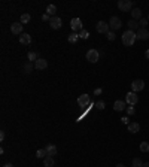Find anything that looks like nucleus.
Returning <instances> with one entry per match:
<instances>
[{
    "label": "nucleus",
    "mask_w": 149,
    "mask_h": 167,
    "mask_svg": "<svg viewBox=\"0 0 149 167\" xmlns=\"http://www.w3.org/2000/svg\"><path fill=\"white\" fill-rule=\"evenodd\" d=\"M136 39H137V33H134L133 30H127L122 34V43L125 46H131L136 42Z\"/></svg>",
    "instance_id": "f257e3e1"
},
{
    "label": "nucleus",
    "mask_w": 149,
    "mask_h": 167,
    "mask_svg": "<svg viewBox=\"0 0 149 167\" xmlns=\"http://www.w3.org/2000/svg\"><path fill=\"white\" fill-rule=\"evenodd\" d=\"M78 104H79L81 108H84V109H86L88 106H91V97H90V94H82V95H79V99H78Z\"/></svg>",
    "instance_id": "f03ea898"
},
{
    "label": "nucleus",
    "mask_w": 149,
    "mask_h": 167,
    "mask_svg": "<svg viewBox=\"0 0 149 167\" xmlns=\"http://www.w3.org/2000/svg\"><path fill=\"white\" fill-rule=\"evenodd\" d=\"M118 9L122 11V12H128L133 9V2H130V0H119L118 2Z\"/></svg>",
    "instance_id": "7ed1b4c3"
},
{
    "label": "nucleus",
    "mask_w": 149,
    "mask_h": 167,
    "mask_svg": "<svg viewBox=\"0 0 149 167\" xmlns=\"http://www.w3.org/2000/svg\"><path fill=\"white\" fill-rule=\"evenodd\" d=\"M85 57H86V60H88L90 63H97L100 54H99L97 49H88V51H86V55H85Z\"/></svg>",
    "instance_id": "20e7f679"
},
{
    "label": "nucleus",
    "mask_w": 149,
    "mask_h": 167,
    "mask_svg": "<svg viewBox=\"0 0 149 167\" xmlns=\"http://www.w3.org/2000/svg\"><path fill=\"white\" fill-rule=\"evenodd\" d=\"M95 30L101 34H107L110 31V27H109V22H104V21H99L97 25H95Z\"/></svg>",
    "instance_id": "39448f33"
},
{
    "label": "nucleus",
    "mask_w": 149,
    "mask_h": 167,
    "mask_svg": "<svg viewBox=\"0 0 149 167\" xmlns=\"http://www.w3.org/2000/svg\"><path fill=\"white\" fill-rule=\"evenodd\" d=\"M137 102H139V97H137V94H136L134 91L127 93V95H125V103H128L130 106H134Z\"/></svg>",
    "instance_id": "423d86ee"
},
{
    "label": "nucleus",
    "mask_w": 149,
    "mask_h": 167,
    "mask_svg": "<svg viewBox=\"0 0 149 167\" xmlns=\"http://www.w3.org/2000/svg\"><path fill=\"white\" fill-rule=\"evenodd\" d=\"M121 25H122V22H121V20L118 18V16H112L110 21H109V27H110V30H112V31L119 30V29H121Z\"/></svg>",
    "instance_id": "0eeeda50"
},
{
    "label": "nucleus",
    "mask_w": 149,
    "mask_h": 167,
    "mask_svg": "<svg viewBox=\"0 0 149 167\" xmlns=\"http://www.w3.org/2000/svg\"><path fill=\"white\" fill-rule=\"evenodd\" d=\"M143 88H145V82L142 81V79H136V81L131 82V90H133L134 93L142 91Z\"/></svg>",
    "instance_id": "6e6552de"
},
{
    "label": "nucleus",
    "mask_w": 149,
    "mask_h": 167,
    "mask_svg": "<svg viewBox=\"0 0 149 167\" xmlns=\"http://www.w3.org/2000/svg\"><path fill=\"white\" fill-rule=\"evenodd\" d=\"M49 25H51L54 30H58V29H61V25H63V21H61L60 16H51Z\"/></svg>",
    "instance_id": "1a4fd4ad"
},
{
    "label": "nucleus",
    "mask_w": 149,
    "mask_h": 167,
    "mask_svg": "<svg viewBox=\"0 0 149 167\" xmlns=\"http://www.w3.org/2000/svg\"><path fill=\"white\" fill-rule=\"evenodd\" d=\"M70 27H72V30L76 33L78 30H84L82 29V21L81 18H73L72 21H70Z\"/></svg>",
    "instance_id": "9d476101"
},
{
    "label": "nucleus",
    "mask_w": 149,
    "mask_h": 167,
    "mask_svg": "<svg viewBox=\"0 0 149 167\" xmlns=\"http://www.w3.org/2000/svg\"><path fill=\"white\" fill-rule=\"evenodd\" d=\"M113 109H115L116 112H121V110L127 109V103H125V100H116L115 103H113Z\"/></svg>",
    "instance_id": "9b49d317"
},
{
    "label": "nucleus",
    "mask_w": 149,
    "mask_h": 167,
    "mask_svg": "<svg viewBox=\"0 0 149 167\" xmlns=\"http://www.w3.org/2000/svg\"><path fill=\"white\" fill-rule=\"evenodd\" d=\"M11 31H12V34H22V24L21 22H14L11 25Z\"/></svg>",
    "instance_id": "f8f14e48"
},
{
    "label": "nucleus",
    "mask_w": 149,
    "mask_h": 167,
    "mask_svg": "<svg viewBox=\"0 0 149 167\" xmlns=\"http://www.w3.org/2000/svg\"><path fill=\"white\" fill-rule=\"evenodd\" d=\"M46 67H48V61L45 58H39L36 63H34V69H37V70H43Z\"/></svg>",
    "instance_id": "ddd939ff"
},
{
    "label": "nucleus",
    "mask_w": 149,
    "mask_h": 167,
    "mask_svg": "<svg viewBox=\"0 0 149 167\" xmlns=\"http://www.w3.org/2000/svg\"><path fill=\"white\" fill-rule=\"evenodd\" d=\"M20 43H21V45H30V43H31V36L27 34V33H22L20 36Z\"/></svg>",
    "instance_id": "4468645a"
},
{
    "label": "nucleus",
    "mask_w": 149,
    "mask_h": 167,
    "mask_svg": "<svg viewBox=\"0 0 149 167\" xmlns=\"http://www.w3.org/2000/svg\"><path fill=\"white\" fill-rule=\"evenodd\" d=\"M137 39L148 40V39H149V31H148L146 29H139V31H137Z\"/></svg>",
    "instance_id": "2eb2a0df"
},
{
    "label": "nucleus",
    "mask_w": 149,
    "mask_h": 167,
    "mask_svg": "<svg viewBox=\"0 0 149 167\" xmlns=\"http://www.w3.org/2000/svg\"><path fill=\"white\" fill-rule=\"evenodd\" d=\"M128 131L130 133H137V131H140V124L139 122H130L128 124Z\"/></svg>",
    "instance_id": "dca6fc26"
},
{
    "label": "nucleus",
    "mask_w": 149,
    "mask_h": 167,
    "mask_svg": "<svg viewBox=\"0 0 149 167\" xmlns=\"http://www.w3.org/2000/svg\"><path fill=\"white\" fill-rule=\"evenodd\" d=\"M131 16H133V20H142V11L139 7H134V9H131Z\"/></svg>",
    "instance_id": "f3484780"
},
{
    "label": "nucleus",
    "mask_w": 149,
    "mask_h": 167,
    "mask_svg": "<svg viewBox=\"0 0 149 167\" xmlns=\"http://www.w3.org/2000/svg\"><path fill=\"white\" fill-rule=\"evenodd\" d=\"M45 149H46L48 157H54V155L57 154V146H55V145H48Z\"/></svg>",
    "instance_id": "a211bd4d"
},
{
    "label": "nucleus",
    "mask_w": 149,
    "mask_h": 167,
    "mask_svg": "<svg viewBox=\"0 0 149 167\" xmlns=\"http://www.w3.org/2000/svg\"><path fill=\"white\" fill-rule=\"evenodd\" d=\"M55 161H54V157H46L45 161H43V166L45 167H54Z\"/></svg>",
    "instance_id": "6ab92c4d"
},
{
    "label": "nucleus",
    "mask_w": 149,
    "mask_h": 167,
    "mask_svg": "<svg viewBox=\"0 0 149 167\" xmlns=\"http://www.w3.org/2000/svg\"><path fill=\"white\" fill-rule=\"evenodd\" d=\"M46 14H48L49 16H55V14H57V7H55L54 5H48V7H46Z\"/></svg>",
    "instance_id": "aec40b11"
},
{
    "label": "nucleus",
    "mask_w": 149,
    "mask_h": 167,
    "mask_svg": "<svg viewBox=\"0 0 149 167\" xmlns=\"http://www.w3.org/2000/svg\"><path fill=\"white\" fill-rule=\"evenodd\" d=\"M136 29H139V22L136 21V20H130L128 21V30H136Z\"/></svg>",
    "instance_id": "412c9836"
},
{
    "label": "nucleus",
    "mask_w": 149,
    "mask_h": 167,
    "mask_svg": "<svg viewBox=\"0 0 149 167\" xmlns=\"http://www.w3.org/2000/svg\"><path fill=\"white\" fill-rule=\"evenodd\" d=\"M78 39H79V34H78V33L73 31V33H70V34H69V42H70V43H76Z\"/></svg>",
    "instance_id": "4be33fe9"
},
{
    "label": "nucleus",
    "mask_w": 149,
    "mask_h": 167,
    "mask_svg": "<svg viewBox=\"0 0 149 167\" xmlns=\"http://www.w3.org/2000/svg\"><path fill=\"white\" fill-rule=\"evenodd\" d=\"M29 60H30V63H33V61L36 63V61L39 60V57H37V54H36V52L30 51V52H29Z\"/></svg>",
    "instance_id": "5701e85b"
},
{
    "label": "nucleus",
    "mask_w": 149,
    "mask_h": 167,
    "mask_svg": "<svg viewBox=\"0 0 149 167\" xmlns=\"http://www.w3.org/2000/svg\"><path fill=\"white\" fill-rule=\"evenodd\" d=\"M30 20H31L30 14H22V15H21V24H27Z\"/></svg>",
    "instance_id": "b1692460"
},
{
    "label": "nucleus",
    "mask_w": 149,
    "mask_h": 167,
    "mask_svg": "<svg viewBox=\"0 0 149 167\" xmlns=\"http://www.w3.org/2000/svg\"><path fill=\"white\" fill-rule=\"evenodd\" d=\"M36 157H37V158H46V157H48L46 149H39V151L36 152Z\"/></svg>",
    "instance_id": "393cba45"
},
{
    "label": "nucleus",
    "mask_w": 149,
    "mask_h": 167,
    "mask_svg": "<svg viewBox=\"0 0 149 167\" xmlns=\"http://www.w3.org/2000/svg\"><path fill=\"white\" fill-rule=\"evenodd\" d=\"M140 151H142V152H148L149 151V143L148 142H142V143H140Z\"/></svg>",
    "instance_id": "a878e982"
},
{
    "label": "nucleus",
    "mask_w": 149,
    "mask_h": 167,
    "mask_svg": "<svg viewBox=\"0 0 149 167\" xmlns=\"http://www.w3.org/2000/svg\"><path fill=\"white\" fill-rule=\"evenodd\" d=\"M79 37H81V39H84V40H86V39L90 37V33L86 31V30H81V33H79Z\"/></svg>",
    "instance_id": "bb28decb"
},
{
    "label": "nucleus",
    "mask_w": 149,
    "mask_h": 167,
    "mask_svg": "<svg viewBox=\"0 0 149 167\" xmlns=\"http://www.w3.org/2000/svg\"><path fill=\"white\" fill-rule=\"evenodd\" d=\"M95 108H97V109H100V110H103L104 108H106V103H104L103 100H99L97 103H95Z\"/></svg>",
    "instance_id": "cd10ccee"
},
{
    "label": "nucleus",
    "mask_w": 149,
    "mask_h": 167,
    "mask_svg": "<svg viewBox=\"0 0 149 167\" xmlns=\"http://www.w3.org/2000/svg\"><path fill=\"white\" fill-rule=\"evenodd\" d=\"M31 70H33V63H27V64L24 66V72L25 73H30Z\"/></svg>",
    "instance_id": "c85d7f7f"
},
{
    "label": "nucleus",
    "mask_w": 149,
    "mask_h": 167,
    "mask_svg": "<svg viewBox=\"0 0 149 167\" xmlns=\"http://www.w3.org/2000/svg\"><path fill=\"white\" fill-rule=\"evenodd\" d=\"M142 160H140V158H134V160H133V166L134 167H142Z\"/></svg>",
    "instance_id": "c756f323"
},
{
    "label": "nucleus",
    "mask_w": 149,
    "mask_h": 167,
    "mask_svg": "<svg viewBox=\"0 0 149 167\" xmlns=\"http://www.w3.org/2000/svg\"><path fill=\"white\" fill-rule=\"evenodd\" d=\"M127 113H128V115H134V113H136L134 106H128V108H127Z\"/></svg>",
    "instance_id": "7c9ffc66"
},
{
    "label": "nucleus",
    "mask_w": 149,
    "mask_h": 167,
    "mask_svg": "<svg viewBox=\"0 0 149 167\" xmlns=\"http://www.w3.org/2000/svg\"><path fill=\"white\" fill-rule=\"evenodd\" d=\"M148 22H149V21H148L146 18H142V20H140V22H139V24H140V25H142V29H145V27H146V25H148Z\"/></svg>",
    "instance_id": "2f4dec72"
},
{
    "label": "nucleus",
    "mask_w": 149,
    "mask_h": 167,
    "mask_svg": "<svg viewBox=\"0 0 149 167\" xmlns=\"http://www.w3.org/2000/svg\"><path fill=\"white\" fill-rule=\"evenodd\" d=\"M106 36H107V39H109V40H115V33H113L112 30L106 34Z\"/></svg>",
    "instance_id": "473e14b6"
},
{
    "label": "nucleus",
    "mask_w": 149,
    "mask_h": 167,
    "mask_svg": "<svg viewBox=\"0 0 149 167\" xmlns=\"http://www.w3.org/2000/svg\"><path fill=\"white\" fill-rule=\"evenodd\" d=\"M42 20H43V21H51V16H49L48 14H43V15H42Z\"/></svg>",
    "instance_id": "72a5a7b5"
},
{
    "label": "nucleus",
    "mask_w": 149,
    "mask_h": 167,
    "mask_svg": "<svg viewBox=\"0 0 149 167\" xmlns=\"http://www.w3.org/2000/svg\"><path fill=\"white\" fill-rule=\"evenodd\" d=\"M5 137H6V133H5L3 130H2V131H0V140H2V142H3V140H5Z\"/></svg>",
    "instance_id": "f704fd0d"
},
{
    "label": "nucleus",
    "mask_w": 149,
    "mask_h": 167,
    "mask_svg": "<svg viewBox=\"0 0 149 167\" xmlns=\"http://www.w3.org/2000/svg\"><path fill=\"white\" fill-rule=\"evenodd\" d=\"M101 93H103V90H101V88H97V90L94 91V94H95V95H100Z\"/></svg>",
    "instance_id": "c9c22d12"
},
{
    "label": "nucleus",
    "mask_w": 149,
    "mask_h": 167,
    "mask_svg": "<svg viewBox=\"0 0 149 167\" xmlns=\"http://www.w3.org/2000/svg\"><path fill=\"white\" fill-rule=\"evenodd\" d=\"M121 121L124 122V124H127V122H128V118H121Z\"/></svg>",
    "instance_id": "e433bc0d"
},
{
    "label": "nucleus",
    "mask_w": 149,
    "mask_h": 167,
    "mask_svg": "<svg viewBox=\"0 0 149 167\" xmlns=\"http://www.w3.org/2000/svg\"><path fill=\"white\" fill-rule=\"evenodd\" d=\"M142 167H149V163H143V164H142Z\"/></svg>",
    "instance_id": "4c0bfd02"
},
{
    "label": "nucleus",
    "mask_w": 149,
    "mask_h": 167,
    "mask_svg": "<svg viewBox=\"0 0 149 167\" xmlns=\"http://www.w3.org/2000/svg\"><path fill=\"white\" fill-rule=\"evenodd\" d=\"M145 55H146V58H149V49H148V51L145 52Z\"/></svg>",
    "instance_id": "58836bf2"
},
{
    "label": "nucleus",
    "mask_w": 149,
    "mask_h": 167,
    "mask_svg": "<svg viewBox=\"0 0 149 167\" xmlns=\"http://www.w3.org/2000/svg\"><path fill=\"white\" fill-rule=\"evenodd\" d=\"M3 167H14V166H12V164H11V163H9V164H5V166H3Z\"/></svg>",
    "instance_id": "ea45409f"
},
{
    "label": "nucleus",
    "mask_w": 149,
    "mask_h": 167,
    "mask_svg": "<svg viewBox=\"0 0 149 167\" xmlns=\"http://www.w3.org/2000/svg\"><path fill=\"white\" fill-rule=\"evenodd\" d=\"M116 167H125V166H124V164H118Z\"/></svg>",
    "instance_id": "a19ab883"
},
{
    "label": "nucleus",
    "mask_w": 149,
    "mask_h": 167,
    "mask_svg": "<svg viewBox=\"0 0 149 167\" xmlns=\"http://www.w3.org/2000/svg\"><path fill=\"white\" fill-rule=\"evenodd\" d=\"M148 21H149V15H148Z\"/></svg>",
    "instance_id": "79ce46f5"
},
{
    "label": "nucleus",
    "mask_w": 149,
    "mask_h": 167,
    "mask_svg": "<svg viewBox=\"0 0 149 167\" xmlns=\"http://www.w3.org/2000/svg\"><path fill=\"white\" fill-rule=\"evenodd\" d=\"M133 167H134V166H133Z\"/></svg>",
    "instance_id": "37998d69"
}]
</instances>
